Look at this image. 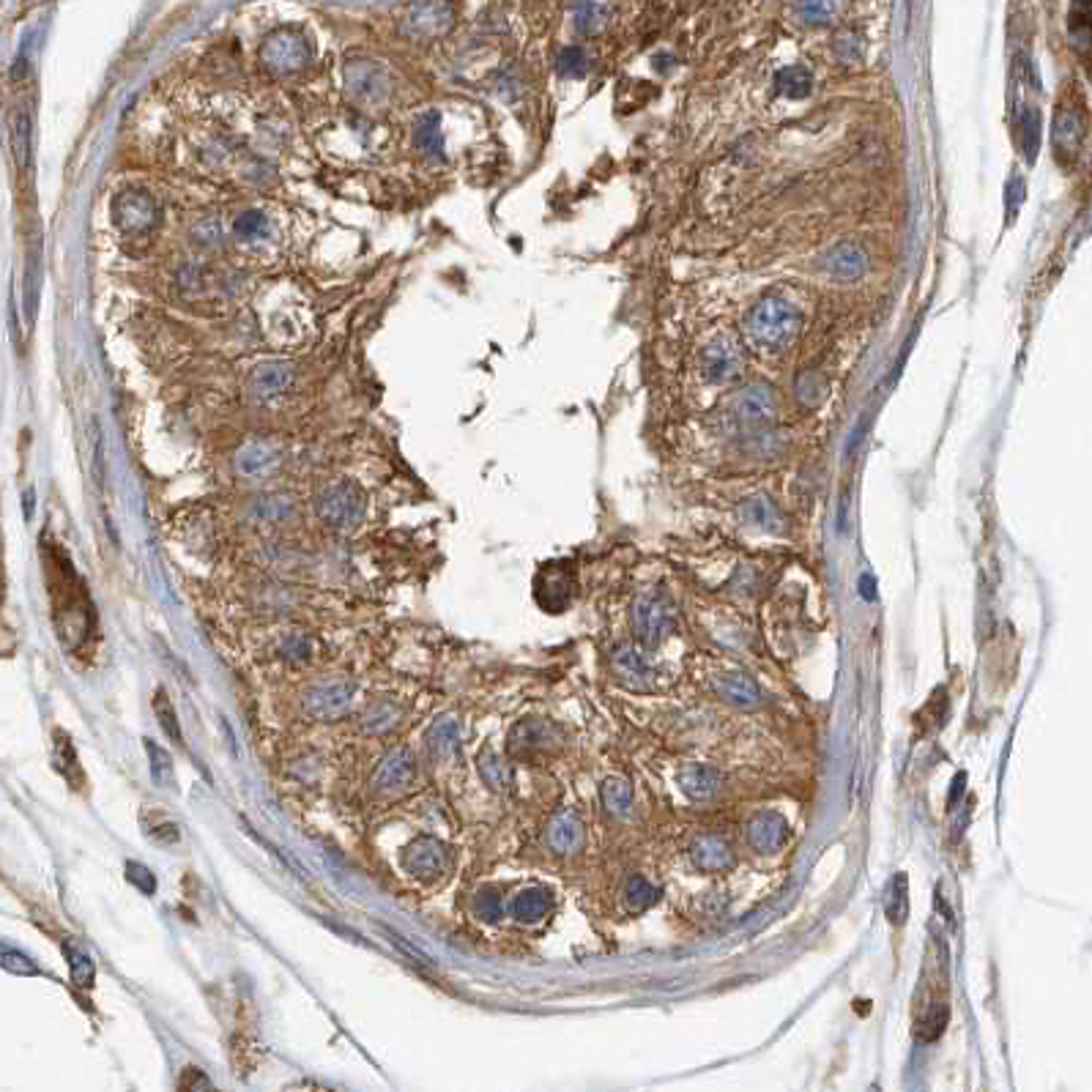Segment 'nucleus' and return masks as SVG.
<instances>
[{
  "label": "nucleus",
  "mask_w": 1092,
  "mask_h": 1092,
  "mask_svg": "<svg viewBox=\"0 0 1092 1092\" xmlns=\"http://www.w3.org/2000/svg\"><path fill=\"white\" fill-rule=\"evenodd\" d=\"M12 148H14V160L20 168L28 165V154H31V115L25 107L14 112L12 123Z\"/></svg>",
  "instance_id": "nucleus-38"
},
{
  "label": "nucleus",
  "mask_w": 1092,
  "mask_h": 1092,
  "mask_svg": "<svg viewBox=\"0 0 1092 1092\" xmlns=\"http://www.w3.org/2000/svg\"><path fill=\"white\" fill-rule=\"evenodd\" d=\"M460 745V728L452 715H442L425 734V748L433 761H449Z\"/></svg>",
  "instance_id": "nucleus-22"
},
{
  "label": "nucleus",
  "mask_w": 1092,
  "mask_h": 1092,
  "mask_svg": "<svg viewBox=\"0 0 1092 1092\" xmlns=\"http://www.w3.org/2000/svg\"><path fill=\"white\" fill-rule=\"evenodd\" d=\"M477 912H479V918L482 921H499L502 918V898H499V893L493 890V887H485V890H479V896H477Z\"/></svg>",
  "instance_id": "nucleus-47"
},
{
  "label": "nucleus",
  "mask_w": 1092,
  "mask_h": 1092,
  "mask_svg": "<svg viewBox=\"0 0 1092 1092\" xmlns=\"http://www.w3.org/2000/svg\"><path fill=\"white\" fill-rule=\"evenodd\" d=\"M835 55L841 58V61H854V58H859V41L854 38V34H841V36L835 38Z\"/></svg>",
  "instance_id": "nucleus-49"
},
{
  "label": "nucleus",
  "mask_w": 1092,
  "mask_h": 1092,
  "mask_svg": "<svg viewBox=\"0 0 1092 1092\" xmlns=\"http://www.w3.org/2000/svg\"><path fill=\"white\" fill-rule=\"evenodd\" d=\"M745 373V351L734 337L720 334L701 351V378L713 386H728Z\"/></svg>",
  "instance_id": "nucleus-5"
},
{
  "label": "nucleus",
  "mask_w": 1092,
  "mask_h": 1092,
  "mask_svg": "<svg viewBox=\"0 0 1092 1092\" xmlns=\"http://www.w3.org/2000/svg\"><path fill=\"white\" fill-rule=\"evenodd\" d=\"M296 373L288 362H266L249 378V397L263 408L277 405L294 386Z\"/></svg>",
  "instance_id": "nucleus-12"
},
{
  "label": "nucleus",
  "mask_w": 1092,
  "mask_h": 1092,
  "mask_svg": "<svg viewBox=\"0 0 1092 1092\" xmlns=\"http://www.w3.org/2000/svg\"><path fill=\"white\" fill-rule=\"evenodd\" d=\"M548 909H551V893L542 890V887H528L515 898L512 915L520 922H537L548 915Z\"/></svg>",
  "instance_id": "nucleus-28"
},
{
  "label": "nucleus",
  "mask_w": 1092,
  "mask_h": 1092,
  "mask_svg": "<svg viewBox=\"0 0 1092 1092\" xmlns=\"http://www.w3.org/2000/svg\"><path fill=\"white\" fill-rule=\"evenodd\" d=\"M380 933H383V936H389V939H392V945L397 947V950H400V953H403L405 958H411V961H417L419 967H433V961H430V958L425 956L422 950H417V947H414V945H408V942H405L403 936H400V933H397V931H392V928H383V925H380Z\"/></svg>",
  "instance_id": "nucleus-48"
},
{
  "label": "nucleus",
  "mask_w": 1092,
  "mask_h": 1092,
  "mask_svg": "<svg viewBox=\"0 0 1092 1092\" xmlns=\"http://www.w3.org/2000/svg\"><path fill=\"white\" fill-rule=\"evenodd\" d=\"M824 271L841 283H854L868 271V255L854 241H841L824 255Z\"/></svg>",
  "instance_id": "nucleus-14"
},
{
  "label": "nucleus",
  "mask_w": 1092,
  "mask_h": 1092,
  "mask_svg": "<svg viewBox=\"0 0 1092 1092\" xmlns=\"http://www.w3.org/2000/svg\"><path fill=\"white\" fill-rule=\"evenodd\" d=\"M799 326H802L799 309L791 302L781 299V296L761 299L759 305L748 312V318H745L748 340L756 348H761V351H767V354L784 351L785 345L794 343V337L799 334Z\"/></svg>",
  "instance_id": "nucleus-1"
},
{
  "label": "nucleus",
  "mask_w": 1092,
  "mask_h": 1092,
  "mask_svg": "<svg viewBox=\"0 0 1092 1092\" xmlns=\"http://www.w3.org/2000/svg\"><path fill=\"white\" fill-rule=\"evenodd\" d=\"M154 715H157V720H160L162 731L168 734V739H171L172 745L184 748V734H181V723H178V715H175V710H172V704H171V699H168V693H165V690H157V696H154Z\"/></svg>",
  "instance_id": "nucleus-35"
},
{
  "label": "nucleus",
  "mask_w": 1092,
  "mask_h": 1092,
  "mask_svg": "<svg viewBox=\"0 0 1092 1092\" xmlns=\"http://www.w3.org/2000/svg\"><path fill=\"white\" fill-rule=\"evenodd\" d=\"M63 953H66V961H69V970H72V981L77 989H91L94 981H97V967L94 961L86 953V947L74 939H66L63 942Z\"/></svg>",
  "instance_id": "nucleus-29"
},
{
  "label": "nucleus",
  "mask_w": 1092,
  "mask_h": 1092,
  "mask_svg": "<svg viewBox=\"0 0 1092 1092\" xmlns=\"http://www.w3.org/2000/svg\"><path fill=\"white\" fill-rule=\"evenodd\" d=\"M446 865H449V849L433 835H417L403 849L405 873H411L419 882H433V879L444 876Z\"/></svg>",
  "instance_id": "nucleus-10"
},
{
  "label": "nucleus",
  "mask_w": 1092,
  "mask_h": 1092,
  "mask_svg": "<svg viewBox=\"0 0 1092 1092\" xmlns=\"http://www.w3.org/2000/svg\"><path fill=\"white\" fill-rule=\"evenodd\" d=\"M414 146L417 151H422L428 160H439L444 151V137H442V121L436 112H428L425 118H419L417 126H414Z\"/></svg>",
  "instance_id": "nucleus-27"
},
{
  "label": "nucleus",
  "mask_w": 1092,
  "mask_h": 1092,
  "mask_svg": "<svg viewBox=\"0 0 1092 1092\" xmlns=\"http://www.w3.org/2000/svg\"><path fill=\"white\" fill-rule=\"evenodd\" d=\"M126 871H129V882L137 884V887H140L143 893H148V896H151V893L157 890V882H154V876H151V871H148V868L137 865V862H129V865H126Z\"/></svg>",
  "instance_id": "nucleus-50"
},
{
  "label": "nucleus",
  "mask_w": 1092,
  "mask_h": 1092,
  "mask_svg": "<svg viewBox=\"0 0 1092 1092\" xmlns=\"http://www.w3.org/2000/svg\"><path fill=\"white\" fill-rule=\"evenodd\" d=\"M690 859H693V865L701 868V871L717 873L731 868L734 854H731V849H728L723 838H717V835H701V838L693 841V847H690Z\"/></svg>",
  "instance_id": "nucleus-20"
},
{
  "label": "nucleus",
  "mask_w": 1092,
  "mask_h": 1092,
  "mask_svg": "<svg viewBox=\"0 0 1092 1092\" xmlns=\"http://www.w3.org/2000/svg\"><path fill=\"white\" fill-rule=\"evenodd\" d=\"M343 77L348 94L357 97L359 102H368V104L386 102L389 91H392L386 69L380 63L370 61V58H351V61L345 63Z\"/></svg>",
  "instance_id": "nucleus-9"
},
{
  "label": "nucleus",
  "mask_w": 1092,
  "mask_h": 1092,
  "mask_svg": "<svg viewBox=\"0 0 1092 1092\" xmlns=\"http://www.w3.org/2000/svg\"><path fill=\"white\" fill-rule=\"evenodd\" d=\"M260 66L274 77H294L305 72L312 61V47L299 31H274L260 44Z\"/></svg>",
  "instance_id": "nucleus-4"
},
{
  "label": "nucleus",
  "mask_w": 1092,
  "mask_h": 1092,
  "mask_svg": "<svg viewBox=\"0 0 1092 1092\" xmlns=\"http://www.w3.org/2000/svg\"><path fill=\"white\" fill-rule=\"evenodd\" d=\"M679 785H682V791H685L690 799H710L717 794L720 775L715 773L713 767L690 764V767H685V770L679 773Z\"/></svg>",
  "instance_id": "nucleus-25"
},
{
  "label": "nucleus",
  "mask_w": 1092,
  "mask_h": 1092,
  "mask_svg": "<svg viewBox=\"0 0 1092 1092\" xmlns=\"http://www.w3.org/2000/svg\"><path fill=\"white\" fill-rule=\"evenodd\" d=\"M602 23H605V6H602L600 0H580V3H578V9H576L578 31L591 34V31H597Z\"/></svg>",
  "instance_id": "nucleus-43"
},
{
  "label": "nucleus",
  "mask_w": 1092,
  "mask_h": 1092,
  "mask_svg": "<svg viewBox=\"0 0 1092 1092\" xmlns=\"http://www.w3.org/2000/svg\"><path fill=\"white\" fill-rule=\"evenodd\" d=\"M633 625L647 647H657L676 625V605L665 591H647L633 611Z\"/></svg>",
  "instance_id": "nucleus-7"
},
{
  "label": "nucleus",
  "mask_w": 1092,
  "mask_h": 1092,
  "mask_svg": "<svg viewBox=\"0 0 1092 1092\" xmlns=\"http://www.w3.org/2000/svg\"><path fill=\"white\" fill-rule=\"evenodd\" d=\"M112 222L126 236L151 234L160 225V206L146 189H123L112 200Z\"/></svg>",
  "instance_id": "nucleus-6"
},
{
  "label": "nucleus",
  "mask_w": 1092,
  "mask_h": 1092,
  "mask_svg": "<svg viewBox=\"0 0 1092 1092\" xmlns=\"http://www.w3.org/2000/svg\"><path fill=\"white\" fill-rule=\"evenodd\" d=\"M545 844L556 854H573L583 844V822L573 810H559L545 827Z\"/></svg>",
  "instance_id": "nucleus-16"
},
{
  "label": "nucleus",
  "mask_w": 1092,
  "mask_h": 1092,
  "mask_svg": "<svg viewBox=\"0 0 1092 1092\" xmlns=\"http://www.w3.org/2000/svg\"><path fill=\"white\" fill-rule=\"evenodd\" d=\"M573 597V586H570V578L556 570V567H545L542 576L537 578V600H540L542 608L548 611H562L567 602Z\"/></svg>",
  "instance_id": "nucleus-23"
},
{
  "label": "nucleus",
  "mask_w": 1092,
  "mask_h": 1092,
  "mask_svg": "<svg viewBox=\"0 0 1092 1092\" xmlns=\"http://www.w3.org/2000/svg\"><path fill=\"white\" fill-rule=\"evenodd\" d=\"M890 918H893V922H904V918H907V879L904 876L896 879V896H893Z\"/></svg>",
  "instance_id": "nucleus-51"
},
{
  "label": "nucleus",
  "mask_w": 1092,
  "mask_h": 1092,
  "mask_svg": "<svg viewBox=\"0 0 1092 1092\" xmlns=\"http://www.w3.org/2000/svg\"><path fill=\"white\" fill-rule=\"evenodd\" d=\"M414 778H417V761L411 756V750L394 748L378 761L373 781H370V788L378 797H397V794H403L405 788H411Z\"/></svg>",
  "instance_id": "nucleus-11"
},
{
  "label": "nucleus",
  "mask_w": 1092,
  "mask_h": 1092,
  "mask_svg": "<svg viewBox=\"0 0 1092 1092\" xmlns=\"http://www.w3.org/2000/svg\"><path fill=\"white\" fill-rule=\"evenodd\" d=\"M562 731L545 720H523L510 734V750L512 753H531V750H548L559 745Z\"/></svg>",
  "instance_id": "nucleus-19"
},
{
  "label": "nucleus",
  "mask_w": 1092,
  "mask_h": 1092,
  "mask_svg": "<svg viewBox=\"0 0 1092 1092\" xmlns=\"http://www.w3.org/2000/svg\"><path fill=\"white\" fill-rule=\"evenodd\" d=\"M479 775H482V781L491 785L493 791H504L510 785V770L504 767V761L493 750H485L479 756Z\"/></svg>",
  "instance_id": "nucleus-39"
},
{
  "label": "nucleus",
  "mask_w": 1092,
  "mask_h": 1092,
  "mask_svg": "<svg viewBox=\"0 0 1092 1092\" xmlns=\"http://www.w3.org/2000/svg\"><path fill=\"white\" fill-rule=\"evenodd\" d=\"M742 517H745V523L756 528H770L773 531V528L781 526V515H778L775 504L767 496H753V499H748L745 507H742Z\"/></svg>",
  "instance_id": "nucleus-33"
},
{
  "label": "nucleus",
  "mask_w": 1092,
  "mask_h": 1092,
  "mask_svg": "<svg viewBox=\"0 0 1092 1092\" xmlns=\"http://www.w3.org/2000/svg\"><path fill=\"white\" fill-rule=\"evenodd\" d=\"M791 6L805 25H830L841 12V0H794Z\"/></svg>",
  "instance_id": "nucleus-31"
},
{
  "label": "nucleus",
  "mask_w": 1092,
  "mask_h": 1092,
  "mask_svg": "<svg viewBox=\"0 0 1092 1092\" xmlns=\"http://www.w3.org/2000/svg\"><path fill=\"white\" fill-rule=\"evenodd\" d=\"M236 468L246 479H269L280 468V452L266 442H249L236 454Z\"/></svg>",
  "instance_id": "nucleus-17"
},
{
  "label": "nucleus",
  "mask_w": 1092,
  "mask_h": 1092,
  "mask_svg": "<svg viewBox=\"0 0 1092 1092\" xmlns=\"http://www.w3.org/2000/svg\"><path fill=\"white\" fill-rule=\"evenodd\" d=\"M813 77L805 66H788V69H781L778 77H775V86H778V94L788 99H805L810 94V83Z\"/></svg>",
  "instance_id": "nucleus-32"
},
{
  "label": "nucleus",
  "mask_w": 1092,
  "mask_h": 1092,
  "mask_svg": "<svg viewBox=\"0 0 1092 1092\" xmlns=\"http://www.w3.org/2000/svg\"><path fill=\"white\" fill-rule=\"evenodd\" d=\"M947 1016H950V1013H947L945 1005L928 1007V1013L918 1021V1038H921V1041H936V1038L942 1035V1030H945Z\"/></svg>",
  "instance_id": "nucleus-44"
},
{
  "label": "nucleus",
  "mask_w": 1092,
  "mask_h": 1092,
  "mask_svg": "<svg viewBox=\"0 0 1092 1092\" xmlns=\"http://www.w3.org/2000/svg\"><path fill=\"white\" fill-rule=\"evenodd\" d=\"M611 665H614L616 679L630 690H651L654 688V671H651L647 660L641 657V651H636L633 647H622V649L614 651L611 657Z\"/></svg>",
  "instance_id": "nucleus-18"
},
{
  "label": "nucleus",
  "mask_w": 1092,
  "mask_h": 1092,
  "mask_svg": "<svg viewBox=\"0 0 1092 1092\" xmlns=\"http://www.w3.org/2000/svg\"><path fill=\"white\" fill-rule=\"evenodd\" d=\"M0 970L14 972V975H38L36 964L9 945H0Z\"/></svg>",
  "instance_id": "nucleus-45"
},
{
  "label": "nucleus",
  "mask_w": 1092,
  "mask_h": 1092,
  "mask_svg": "<svg viewBox=\"0 0 1092 1092\" xmlns=\"http://www.w3.org/2000/svg\"><path fill=\"white\" fill-rule=\"evenodd\" d=\"M365 510H368V499H365V491L359 488L357 482L351 479H337V482H329L323 491L318 493L315 499V512H318V520L329 531H337V534H351L362 526L365 520Z\"/></svg>",
  "instance_id": "nucleus-2"
},
{
  "label": "nucleus",
  "mask_w": 1092,
  "mask_h": 1092,
  "mask_svg": "<svg viewBox=\"0 0 1092 1092\" xmlns=\"http://www.w3.org/2000/svg\"><path fill=\"white\" fill-rule=\"evenodd\" d=\"M715 690L734 707H756L761 701V688L748 674H725L715 682Z\"/></svg>",
  "instance_id": "nucleus-24"
},
{
  "label": "nucleus",
  "mask_w": 1092,
  "mask_h": 1092,
  "mask_svg": "<svg viewBox=\"0 0 1092 1092\" xmlns=\"http://www.w3.org/2000/svg\"><path fill=\"white\" fill-rule=\"evenodd\" d=\"M234 234L239 239H260L269 234V220L263 211H244L234 222Z\"/></svg>",
  "instance_id": "nucleus-42"
},
{
  "label": "nucleus",
  "mask_w": 1092,
  "mask_h": 1092,
  "mask_svg": "<svg viewBox=\"0 0 1092 1092\" xmlns=\"http://www.w3.org/2000/svg\"><path fill=\"white\" fill-rule=\"evenodd\" d=\"M148 753V770H151V781L162 788L175 784V775H172V756L165 748H160L154 739H146L143 742Z\"/></svg>",
  "instance_id": "nucleus-34"
},
{
  "label": "nucleus",
  "mask_w": 1092,
  "mask_h": 1092,
  "mask_svg": "<svg viewBox=\"0 0 1092 1092\" xmlns=\"http://www.w3.org/2000/svg\"><path fill=\"white\" fill-rule=\"evenodd\" d=\"M403 717H405L403 704H397V701L392 699H378V701H373L368 710L362 713V723H359V728L370 736H383V734H389V731H394Z\"/></svg>",
  "instance_id": "nucleus-21"
},
{
  "label": "nucleus",
  "mask_w": 1092,
  "mask_h": 1092,
  "mask_svg": "<svg viewBox=\"0 0 1092 1092\" xmlns=\"http://www.w3.org/2000/svg\"><path fill=\"white\" fill-rule=\"evenodd\" d=\"M734 417L739 425H767L775 417V397L770 386H750L745 392H739L731 405Z\"/></svg>",
  "instance_id": "nucleus-15"
},
{
  "label": "nucleus",
  "mask_w": 1092,
  "mask_h": 1092,
  "mask_svg": "<svg viewBox=\"0 0 1092 1092\" xmlns=\"http://www.w3.org/2000/svg\"><path fill=\"white\" fill-rule=\"evenodd\" d=\"M25 6H38V3H44V0H23Z\"/></svg>",
  "instance_id": "nucleus-53"
},
{
  "label": "nucleus",
  "mask_w": 1092,
  "mask_h": 1092,
  "mask_svg": "<svg viewBox=\"0 0 1092 1092\" xmlns=\"http://www.w3.org/2000/svg\"><path fill=\"white\" fill-rule=\"evenodd\" d=\"M354 701H357V685L345 676H329L302 690L299 707L312 720H337L351 713Z\"/></svg>",
  "instance_id": "nucleus-3"
},
{
  "label": "nucleus",
  "mask_w": 1092,
  "mask_h": 1092,
  "mask_svg": "<svg viewBox=\"0 0 1092 1092\" xmlns=\"http://www.w3.org/2000/svg\"><path fill=\"white\" fill-rule=\"evenodd\" d=\"M1081 135H1084V129H1081V121L1076 118V112L1065 110L1057 115L1055 143L1059 151H1070V154H1073V151L1079 148Z\"/></svg>",
  "instance_id": "nucleus-36"
},
{
  "label": "nucleus",
  "mask_w": 1092,
  "mask_h": 1092,
  "mask_svg": "<svg viewBox=\"0 0 1092 1092\" xmlns=\"http://www.w3.org/2000/svg\"><path fill=\"white\" fill-rule=\"evenodd\" d=\"M55 764H58V770H61L72 784H77V778H80V761H77V753H74L69 736L63 734V731L55 734Z\"/></svg>",
  "instance_id": "nucleus-40"
},
{
  "label": "nucleus",
  "mask_w": 1092,
  "mask_h": 1092,
  "mask_svg": "<svg viewBox=\"0 0 1092 1092\" xmlns=\"http://www.w3.org/2000/svg\"><path fill=\"white\" fill-rule=\"evenodd\" d=\"M602 808L611 816H627L633 810V788L622 778H611L602 784Z\"/></svg>",
  "instance_id": "nucleus-30"
},
{
  "label": "nucleus",
  "mask_w": 1092,
  "mask_h": 1092,
  "mask_svg": "<svg viewBox=\"0 0 1092 1092\" xmlns=\"http://www.w3.org/2000/svg\"><path fill=\"white\" fill-rule=\"evenodd\" d=\"M627 907L630 909H636V912H644V909H649L654 901H657V890L651 887L644 876H633L630 882H627Z\"/></svg>",
  "instance_id": "nucleus-41"
},
{
  "label": "nucleus",
  "mask_w": 1092,
  "mask_h": 1092,
  "mask_svg": "<svg viewBox=\"0 0 1092 1092\" xmlns=\"http://www.w3.org/2000/svg\"><path fill=\"white\" fill-rule=\"evenodd\" d=\"M745 838H748V847L759 854H773L778 849L784 847L785 838H788V824L781 813L775 810H759L753 819L745 827Z\"/></svg>",
  "instance_id": "nucleus-13"
},
{
  "label": "nucleus",
  "mask_w": 1092,
  "mask_h": 1092,
  "mask_svg": "<svg viewBox=\"0 0 1092 1092\" xmlns=\"http://www.w3.org/2000/svg\"><path fill=\"white\" fill-rule=\"evenodd\" d=\"M255 515L266 523H288L296 515V507L288 496H266L255 504Z\"/></svg>",
  "instance_id": "nucleus-37"
},
{
  "label": "nucleus",
  "mask_w": 1092,
  "mask_h": 1092,
  "mask_svg": "<svg viewBox=\"0 0 1092 1092\" xmlns=\"http://www.w3.org/2000/svg\"><path fill=\"white\" fill-rule=\"evenodd\" d=\"M186 1070H189V1073H192L195 1079L184 1076V1081H181V1087H184V1090H186V1087H189V1090H195V1087H200V1090H211V1081L200 1079V1070H195V1068H186Z\"/></svg>",
  "instance_id": "nucleus-52"
},
{
  "label": "nucleus",
  "mask_w": 1092,
  "mask_h": 1092,
  "mask_svg": "<svg viewBox=\"0 0 1092 1092\" xmlns=\"http://www.w3.org/2000/svg\"><path fill=\"white\" fill-rule=\"evenodd\" d=\"M586 69H589V58H586V52H583V49L580 47L562 49V55H559V74H565V77H583Z\"/></svg>",
  "instance_id": "nucleus-46"
},
{
  "label": "nucleus",
  "mask_w": 1092,
  "mask_h": 1092,
  "mask_svg": "<svg viewBox=\"0 0 1092 1092\" xmlns=\"http://www.w3.org/2000/svg\"><path fill=\"white\" fill-rule=\"evenodd\" d=\"M315 651L318 644L302 633H288L277 641V657L288 665H309L315 660Z\"/></svg>",
  "instance_id": "nucleus-26"
},
{
  "label": "nucleus",
  "mask_w": 1092,
  "mask_h": 1092,
  "mask_svg": "<svg viewBox=\"0 0 1092 1092\" xmlns=\"http://www.w3.org/2000/svg\"><path fill=\"white\" fill-rule=\"evenodd\" d=\"M454 23L452 0H414L405 14V34L417 41L444 36Z\"/></svg>",
  "instance_id": "nucleus-8"
}]
</instances>
